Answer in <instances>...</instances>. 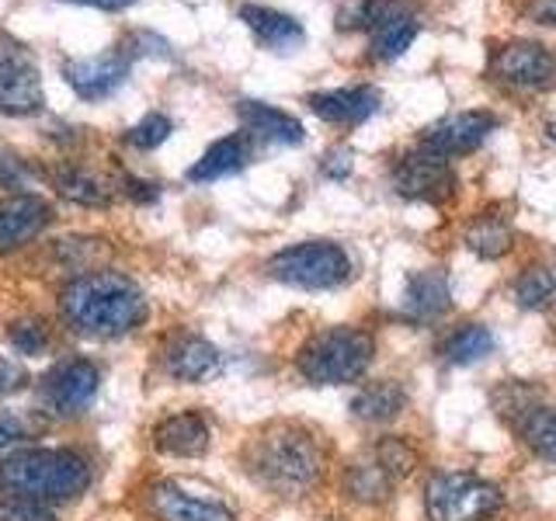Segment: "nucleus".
<instances>
[{"label": "nucleus", "instance_id": "1", "mask_svg": "<svg viewBox=\"0 0 556 521\" xmlns=\"http://www.w3.org/2000/svg\"><path fill=\"white\" fill-rule=\"evenodd\" d=\"M60 317L80 338L118 341L129 338L150 317V303L129 275L87 271L60 292Z\"/></svg>", "mask_w": 556, "mask_h": 521}, {"label": "nucleus", "instance_id": "2", "mask_svg": "<svg viewBox=\"0 0 556 521\" xmlns=\"http://www.w3.org/2000/svg\"><path fill=\"white\" fill-rule=\"evenodd\" d=\"M251 476L282 497H300L324 476V448L300 424H275L248 448Z\"/></svg>", "mask_w": 556, "mask_h": 521}, {"label": "nucleus", "instance_id": "3", "mask_svg": "<svg viewBox=\"0 0 556 521\" xmlns=\"http://www.w3.org/2000/svg\"><path fill=\"white\" fill-rule=\"evenodd\" d=\"M91 486V462L70 448H25L0 462V494L39 504L77 500Z\"/></svg>", "mask_w": 556, "mask_h": 521}, {"label": "nucleus", "instance_id": "4", "mask_svg": "<svg viewBox=\"0 0 556 521\" xmlns=\"http://www.w3.org/2000/svg\"><path fill=\"white\" fill-rule=\"evenodd\" d=\"M376 355L372 338L358 327H327L313 334L300 355H295V369L313 386H344L369 372Z\"/></svg>", "mask_w": 556, "mask_h": 521}, {"label": "nucleus", "instance_id": "5", "mask_svg": "<svg viewBox=\"0 0 556 521\" xmlns=\"http://www.w3.org/2000/svg\"><path fill=\"white\" fill-rule=\"evenodd\" d=\"M268 275L275 282H286L292 289L324 292V289H338L352 278V257L344 254L341 243L306 240L278 251L268 260Z\"/></svg>", "mask_w": 556, "mask_h": 521}, {"label": "nucleus", "instance_id": "6", "mask_svg": "<svg viewBox=\"0 0 556 521\" xmlns=\"http://www.w3.org/2000/svg\"><path fill=\"white\" fill-rule=\"evenodd\" d=\"M414 466H417V452L407 442L382 439L372 448H365L362 456L348 466L344 491L352 500L379 504L396 491L400 480L414 473Z\"/></svg>", "mask_w": 556, "mask_h": 521}, {"label": "nucleus", "instance_id": "7", "mask_svg": "<svg viewBox=\"0 0 556 521\" xmlns=\"http://www.w3.org/2000/svg\"><path fill=\"white\" fill-rule=\"evenodd\" d=\"M501 508V491L477 473H439L428 480V521H491Z\"/></svg>", "mask_w": 556, "mask_h": 521}, {"label": "nucleus", "instance_id": "8", "mask_svg": "<svg viewBox=\"0 0 556 521\" xmlns=\"http://www.w3.org/2000/svg\"><path fill=\"white\" fill-rule=\"evenodd\" d=\"M101 386V372L91 358H66L56 361L39 379V404L49 417H80L94 404Z\"/></svg>", "mask_w": 556, "mask_h": 521}, {"label": "nucleus", "instance_id": "9", "mask_svg": "<svg viewBox=\"0 0 556 521\" xmlns=\"http://www.w3.org/2000/svg\"><path fill=\"white\" fill-rule=\"evenodd\" d=\"M393 188L407 202H431L442 205L456 191V170L448 167L445 156L431 150H414L393 167Z\"/></svg>", "mask_w": 556, "mask_h": 521}, {"label": "nucleus", "instance_id": "10", "mask_svg": "<svg viewBox=\"0 0 556 521\" xmlns=\"http://www.w3.org/2000/svg\"><path fill=\"white\" fill-rule=\"evenodd\" d=\"M42 109V77L31 52L14 39H0V112L31 115Z\"/></svg>", "mask_w": 556, "mask_h": 521}, {"label": "nucleus", "instance_id": "11", "mask_svg": "<svg viewBox=\"0 0 556 521\" xmlns=\"http://www.w3.org/2000/svg\"><path fill=\"white\" fill-rule=\"evenodd\" d=\"M497 129V115L483 112V109H469V112H456L442 122H434L431 129H425L421 147L439 153V156H459L477 150L486 136Z\"/></svg>", "mask_w": 556, "mask_h": 521}, {"label": "nucleus", "instance_id": "12", "mask_svg": "<svg viewBox=\"0 0 556 521\" xmlns=\"http://www.w3.org/2000/svg\"><path fill=\"white\" fill-rule=\"evenodd\" d=\"M491 74L515 87H543L556 77V52L539 42H508L494 52Z\"/></svg>", "mask_w": 556, "mask_h": 521}, {"label": "nucleus", "instance_id": "13", "mask_svg": "<svg viewBox=\"0 0 556 521\" xmlns=\"http://www.w3.org/2000/svg\"><path fill=\"white\" fill-rule=\"evenodd\" d=\"M66 84L74 87L77 98L84 101H101L115 94L129 77V52H101V56H84V60H70L63 66Z\"/></svg>", "mask_w": 556, "mask_h": 521}, {"label": "nucleus", "instance_id": "14", "mask_svg": "<svg viewBox=\"0 0 556 521\" xmlns=\"http://www.w3.org/2000/svg\"><path fill=\"white\" fill-rule=\"evenodd\" d=\"M147 511L153 521H237L226 504L188 494L178 483H153L147 491Z\"/></svg>", "mask_w": 556, "mask_h": 521}, {"label": "nucleus", "instance_id": "15", "mask_svg": "<svg viewBox=\"0 0 556 521\" xmlns=\"http://www.w3.org/2000/svg\"><path fill=\"white\" fill-rule=\"evenodd\" d=\"M52 223V205L39 195H11L0 202V254L25 247Z\"/></svg>", "mask_w": 556, "mask_h": 521}, {"label": "nucleus", "instance_id": "16", "mask_svg": "<svg viewBox=\"0 0 556 521\" xmlns=\"http://www.w3.org/2000/svg\"><path fill=\"white\" fill-rule=\"evenodd\" d=\"M306 104L317 112L324 122H334V126H362L365 118H372L379 112V91L369 84H355V87H338V91H320L309 94Z\"/></svg>", "mask_w": 556, "mask_h": 521}, {"label": "nucleus", "instance_id": "17", "mask_svg": "<svg viewBox=\"0 0 556 521\" xmlns=\"http://www.w3.org/2000/svg\"><path fill=\"white\" fill-rule=\"evenodd\" d=\"M153 448L164 452L174 459H199L208 452V424L205 417L195 410H181L164 417L161 424L153 428Z\"/></svg>", "mask_w": 556, "mask_h": 521}, {"label": "nucleus", "instance_id": "18", "mask_svg": "<svg viewBox=\"0 0 556 521\" xmlns=\"http://www.w3.org/2000/svg\"><path fill=\"white\" fill-rule=\"evenodd\" d=\"M167 372L178 382H208L223 372V355L213 341L199 334H181L167 347Z\"/></svg>", "mask_w": 556, "mask_h": 521}, {"label": "nucleus", "instance_id": "19", "mask_svg": "<svg viewBox=\"0 0 556 521\" xmlns=\"http://www.w3.org/2000/svg\"><path fill=\"white\" fill-rule=\"evenodd\" d=\"M452 306V292H448V278L439 268L428 271H414L404 285V313L414 323H431L445 317Z\"/></svg>", "mask_w": 556, "mask_h": 521}, {"label": "nucleus", "instance_id": "20", "mask_svg": "<svg viewBox=\"0 0 556 521\" xmlns=\"http://www.w3.org/2000/svg\"><path fill=\"white\" fill-rule=\"evenodd\" d=\"M240 22L248 25L254 31V39L271 52H292V49H300L306 39L303 25L295 22L292 14H282V11L265 8V4H243Z\"/></svg>", "mask_w": 556, "mask_h": 521}, {"label": "nucleus", "instance_id": "21", "mask_svg": "<svg viewBox=\"0 0 556 521\" xmlns=\"http://www.w3.org/2000/svg\"><path fill=\"white\" fill-rule=\"evenodd\" d=\"M251 161V136L248 132H233V136H223L208 147L195 164L188 170V181L195 185H208V181H219V178H230V174L243 170Z\"/></svg>", "mask_w": 556, "mask_h": 521}, {"label": "nucleus", "instance_id": "22", "mask_svg": "<svg viewBox=\"0 0 556 521\" xmlns=\"http://www.w3.org/2000/svg\"><path fill=\"white\" fill-rule=\"evenodd\" d=\"M237 115L243 122L248 136L268 139V143H282V147H300L303 143V126L292 115H286L282 109L265 101H240Z\"/></svg>", "mask_w": 556, "mask_h": 521}, {"label": "nucleus", "instance_id": "23", "mask_svg": "<svg viewBox=\"0 0 556 521\" xmlns=\"http://www.w3.org/2000/svg\"><path fill=\"white\" fill-rule=\"evenodd\" d=\"M407 407V390L400 386L396 379H382V382H372V386H365L355 393L352 399V414L365 424H387V421H396L400 410Z\"/></svg>", "mask_w": 556, "mask_h": 521}, {"label": "nucleus", "instance_id": "24", "mask_svg": "<svg viewBox=\"0 0 556 521\" xmlns=\"http://www.w3.org/2000/svg\"><path fill=\"white\" fill-rule=\"evenodd\" d=\"M52 185L63 199L77 202V205H91V208H104L112 202V188L104 185L98 174L84 170V167H60L52 174Z\"/></svg>", "mask_w": 556, "mask_h": 521}, {"label": "nucleus", "instance_id": "25", "mask_svg": "<svg viewBox=\"0 0 556 521\" xmlns=\"http://www.w3.org/2000/svg\"><path fill=\"white\" fill-rule=\"evenodd\" d=\"M511 240H515L511 226L504 223L501 216H491V213L473 219V223H469V230H466V247L473 254H480V257H504L511 251Z\"/></svg>", "mask_w": 556, "mask_h": 521}, {"label": "nucleus", "instance_id": "26", "mask_svg": "<svg viewBox=\"0 0 556 521\" xmlns=\"http://www.w3.org/2000/svg\"><path fill=\"white\" fill-rule=\"evenodd\" d=\"M494 352V334L480 323H466L459 327L456 334H452L445 344H442V355L452 361V365H473L480 358H486Z\"/></svg>", "mask_w": 556, "mask_h": 521}, {"label": "nucleus", "instance_id": "27", "mask_svg": "<svg viewBox=\"0 0 556 521\" xmlns=\"http://www.w3.org/2000/svg\"><path fill=\"white\" fill-rule=\"evenodd\" d=\"M417 17L410 11L390 17V22H382L376 31H372V56L376 60H396L400 52H404L414 39H417Z\"/></svg>", "mask_w": 556, "mask_h": 521}, {"label": "nucleus", "instance_id": "28", "mask_svg": "<svg viewBox=\"0 0 556 521\" xmlns=\"http://www.w3.org/2000/svg\"><path fill=\"white\" fill-rule=\"evenodd\" d=\"M521 439L543 459H556V407H529L521 414Z\"/></svg>", "mask_w": 556, "mask_h": 521}, {"label": "nucleus", "instance_id": "29", "mask_svg": "<svg viewBox=\"0 0 556 521\" xmlns=\"http://www.w3.org/2000/svg\"><path fill=\"white\" fill-rule=\"evenodd\" d=\"M556 300V268L549 265H535L529 271H521L515 282V303L526 309H543Z\"/></svg>", "mask_w": 556, "mask_h": 521}, {"label": "nucleus", "instance_id": "30", "mask_svg": "<svg viewBox=\"0 0 556 521\" xmlns=\"http://www.w3.org/2000/svg\"><path fill=\"white\" fill-rule=\"evenodd\" d=\"M42 414L35 410H0V452L31 442L35 434H42Z\"/></svg>", "mask_w": 556, "mask_h": 521}, {"label": "nucleus", "instance_id": "31", "mask_svg": "<svg viewBox=\"0 0 556 521\" xmlns=\"http://www.w3.org/2000/svg\"><path fill=\"white\" fill-rule=\"evenodd\" d=\"M167 136H170V118L161 115V112H150L147 118L136 122L126 139L136 150H153V147H161Z\"/></svg>", "mask_w": 556, "mask_h": 521}, {"label": "nucleus", "instance_id": "32", "mask_svg": "<svg viewBox=\"0 0 556 521\" xmlns=\"http://www.w3.org/2000/svg\"><path fill=\"white\" fill-rule=\"evenodd\" d=\"M8 338L22 355H42L49 347V327L42 320H17L11 323Z\"/></svg>", "mask_w": 556, "mask_h": 521}, {"label": "nucleus", "instance_id": "33", "mask_svg": "<svg viewBox=\"0 0 556 521\" xmlns=\"http://www.w3.org/2000/svg\"><path fill=\"white\" fill-rule=\"evenodd\" d=\"M0 521H60L52 504L28 497H0Z\"/></svg>", "mask_w": 556, "mask_h": 521}, {"label": "nucleus", "instance_id": "34", "mask_svg": "<svg viewBox=\"0 0 556 521\" xmlns=\"http://www.w3.org/2000/svg\"><path fill=\"white\" fill-rule=\"evenodd\" d=\"M28 382H31V376L22 361L11 358V355H0V399L28 390Z\"/></svg>", "mask_w": 556, "mask_h": 521}, {"label": "nucleus", "instance_id": "35", "mask_svg": "<svg viewBox=\"0 0 556 521\" xmlns=\"http://www.w3.org/2000/svg\"><path fill=\"white\" fill-rule=\"evenodd\" d=\"M324 174L327 178H334V181H344L348 174H352V153L348 150H330L327 156H324Z\"/></svg>", "mask_w": 556, "mask_h": 521}, {"label": "nucleus", "instance_id": "36", "mask_svg": "<svg viewBox=\"0 0 556 521\" xmlns=\"http://www.w3.org/2000/svg\"><path fill=\"white\" fill-rule=\"evenodd\" d=\"M529 17L539 25H549L556 28V0H529Z\"/></svg>", "mask_w": 556, "mask_h": 521}, {"label": "nucleus", "instance_id": "37", "mask_svg": "<svg viewBox=\"0 0 556 521\" xmlns=\"http://www.w3.org/2000/svg\"><path fill=\"white\" fill-rule=\"evenodd\" d=\"M22 181H25V170L17 167V161H4V156H0V185L17 188Z\"/></svg>", "mask_w": 556, "mask_h": 521}, {"label": "nucleus", "instance_id": "38", "mask_svg": "<svg viewBox=\"0 0 556 521\" xmlns=\"http://www.w3.org/2000/svg\"><path fill=\"white\" fill-rule=\"evenodd\" d=\"M70 4H84V8H101V11H122L136 4V0H70Z\"/></svg>", "mask_w": 556, "mask_h": 521}, {"label": "nucleus", "instance_id": "39", "mask_svg": "<svg viewBox=\"0 0 556 521\" xmlns=\"http://www.w3.org/2000/svg\"><path fill=\"white\" fill-rule=\"evenodd\" d=\"M126 191H129L136 202H153L156 199V185H147V181H129Z\"/></svg>", "mask_w": 556, "mask_h": 521}, {"label": "nucleus", "instance_id": "40", "mask_svg": "<svg viewBox=\"0 0 556 521\" xmlns=\"http://www.w3.org/2000/svg\"><path fill=\"white\" fill-rule=\"evenodd\" d=\"M549 136H553V139H556V118H553V122H549Z\"/></svg>", "mask_w": 556, "mask_h": 521}]
</instances>
